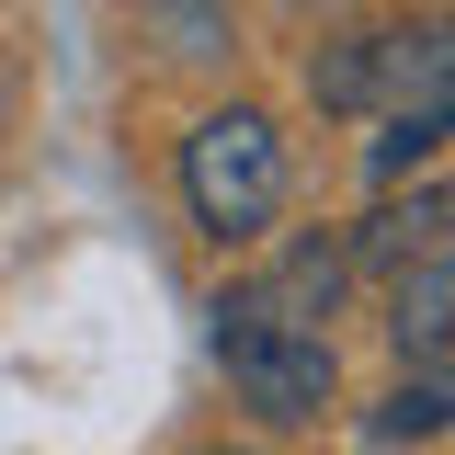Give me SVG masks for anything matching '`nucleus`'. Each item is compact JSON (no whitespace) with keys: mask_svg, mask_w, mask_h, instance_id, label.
Listing matches in <instances>:
<instances>
[{"mask_svg":"<svg viewBox=\"0 0 455 455\" xmlns=\"http://www.w3.org/2000/svg\"><path fill=\"white\" fill-rule=\"evenodd\" d=\"M182 205H194V228L228 239V251L284 217V137H274L262 103H228V114H205V125L182 137Z\"/></svg>","mask_w":455,"mask_h":455,"instance_id":"obj_2","label":"nucleus"},{"mask_svg":"<svg viewBox=\"0 0 455 455\" xmlns=\"http://www.w3.org/2000/svg\"><path fill=\"white\" fill-rule=\"evenodd\" d=\"M217 364H228V387H239V410L274 421V433H307L341 398L331 331H319L307 307H284L274 284H228L217 296Z\"/></svg>","mask_w":455,"mask_h":455,"instance_id":"obj_1","label":"nucleus"},{"mask_svg":"<svg viewBox=\"0 0 455 455\" xmlns=\"http://www.w3.org/2000/svg\"><path fill=\"white\" fill-rule=\"evenodd\" d=\"M262 284H274L284 307L331 319V307H341V284H353V239H296V251H284V262H274Z\"/></svg>","mask_w":455,"mask_h":455,"instance_id":"obj_7","label":"nucleus"},{"mask_svg":"<svg viewBox=\"0 0 455 455\" xmlns=\"http://www.w3.org/2000/svg\"><path fill=\"white\" fill-rule=\"evenodd\" d=\"M387 341H398V353H421V364L455 353V239L387 274Z\"/></svg>","mask_w":455,"mask_h":455,"instance_id":"obj_5","label":"nucleus"},{"mask_svg":"<svg viewBox=\"0 0 455 455\" xmlns=\"http://www.w3.org/2000/svg\"><path fill=\"white\" fill-rule=\"evenodd\" d=\"M455 239V182H410V194H376V217L353 228V274H398L421 251Z\"/></svg>","mask_w":455,"mask_h":455,"instance_id":"obj_4","label":"nucleus"},{"mask_svg":"<svg viewBox=\"0 0 455 455\" xmlns=\"http://www.w3.org/2000/svg\"><path fill=\"white\" fill-rule=\"evenodd\" d=\"M433 433H455V376H398L364 410V444H433Z\"/></svg>","mask_w":455,"mask_h":455,"instance_id":"obj_6","label":"nucleus"},{"mask_svg":"<svg viewBox=\"0 0 455 455\" xmlns=\"http://www.w3.org/2000/svg\"><path fill=\"white\" fill-rule=\"evenodd\" d=\"M307 92L319 114H410L455 92V23H376V35H341L307 57Z\"/></svg>","mask_w":455,"mask_h":455,"instance_id":"obj_3","label":"nucleus"}]
</instances>
